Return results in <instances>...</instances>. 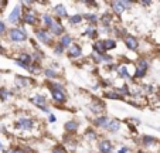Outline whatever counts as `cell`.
<instances>
[{
    "instance_id": "37",
    "label": "cell",
    "mask_w": 160,
    "mask_h": 153,
    "mask_svg": "<svg viewBox=\"0 0 160 153\" xmlns=\"http://www.w3.org/2000/svg\"><path fill=\"white\" fill-rule=\"evenodd\" d=\"M4 33H6V24L0 20V36H3Z\"/></svg>"
},
{
    "instance_id": "9",
    "label": "cell",
    "mask_w": 160,
    "mask_h": 153,
    "mask_svg": "<svg viewBox=\"0 0 160 153\" xmlns=\"http://www.w3.org/2000/svg\"><path fill=\"white\" fill-rule=\"evenodd\" d=\"M67 54H68L70 58H72V60L79 58L82 55V47L79 44H72L68 50H67Z\"/></svg>"
},
{
    "instance_id": "26",
    "label": "cell",
    "mask_w": 160,
    "mask_h": 153,
    "mask_svg": "<svg viewBox=\"0 0 160 153\" xmlns=\"http://www.w3.org/2000/svg\"><path fill=\"white\" fill-rule=\"evenodd\" d=\"M85 36L89 37V38H97V37H98V30L95 27H92V26H91V27L87 28V31H85Z\"/></svg>"
},
{
    "instance_id": "2",
    "label": "cell",
    "mask_w": 160,
    "mask_h": 153,
    "mask_svg": "<svg viewBox=\"0 0 160 153\" xmlns=\"http://www.w3.org/2000/svg\"><path fill=\"white\" fill-rule=\"evenodd\" d=\"M9 38L16 43L26 41L27 40V33H26L24 28H12L9 31Z\"/></svg>"
},
{
    "instance_id": "44",
    "label": "cell",
    "mask_w": 160,
    "mask_h": 153,
    "mask_svg": "<svg viewBox=\"0 0 160 153\" xmlns=\"http://www.w3.org/2000/svg\"><path fill=\"white\" fill-rule=\"evenodd\" d=\"M14 153H24L23 150H20V149H14Z\"/></svg>"
},
{
    "instance_id": "20",
    "label": "cell",
    "mask_w": 160,
    "mask_h": 153,
    "mask_svg": "<svg viewBox=\"0 0 160 153\" xmlns=\"http://www.w3.org/2000/svg\"><path fill=\"white\" fill-rule=\"evenodd\" d=\"M92 48H94L95 54H98V55L105 54V51H106L105 47H103V44H102V41H95L94 45H92Z\"/></svg>"
},
{
    "instance_id": "25",
    "label": "cell",
    "mask_w": 160,
    "mask_h": 153,
    "mask_svg": "<svg viewBox=\"0 0 160 153\" xmlns=\"http://www.w3.org/2000/svg\"><path fill=\"white\" fill-rule=\"evenodd\" d=\"M102 44H103V47H105L106 51H108V50H113V48L116 47V41H115V40H111V38L103 40Z\"/></svg>"
},
{
    "instance_id": "1",
    "label": "cell",
    "mask_w": 160,
    "mask_h": 153,
    "mask_svg": "<svg viewBox=\"0 0 160 153\" xmlns=\"http://www.w3.org/2000/svg\"><path fill=\"white\" fill-rule=\"evenodd\" d=\"M50 88V92H51V96L57 104H65L67 102V95L65 91H64V87L57 82H47Z\"/></svg>"
},
{
    "instance_id": "38",
    "label": "cell",
    "mask_w": 160,
    "mask_h": 153,
    "mask_svg": "<svg viewBox=\"0 0 160 153\" xmlns=\"http://www.w3.org/2000/svg\"><path fill=\"white\" fill-rule=\"evenodd\" d=\"M52 153H67V150L64 149L62 146H60V147H55L54 152H52Z\"/></svg>"
},
{
    "instance_id": "43",
    "label": "cell",
    "mask_w": 160,
    "mask_h": 153,
    "mask_svg": "<svg viewBox=\"0 0 160 153\" xmlns=\"http://www.w3.org/2000/svg\"><path fill=\"white\" fill-rule=\"evenodd\" d=\"M140 4H143V6H150V2H140Z\"/></svg>"
},
{
    "instance_id": "17",
    "label": "cell",
    "mask_w": 160,
    "mask_h": 153,
    "mask_svg": "<svg viewBox=\"0 0 160 153\" xmlns=\"http://www.w3.org/2000/svg\"><path fill=\"white\" fill-rule=\"evenodd\" d=\"M28 84H30V81H28V78L27 77H21V75H17L16 77V85H17L18 88H26V87H28Z\"/></svg>"
},
{
    "instance_id": "3",
    "label": "cell",
    "mask_w": 160,
    "mask_h": 153,
    "mask_svg": "<svg viewBox=\"0 0 160 153\" xmlns=\"http://www.w3.org/2000/svg\"><path fill=\"white\" fill-rule=\"evenodd\" d=\"M36 37L42 43V44H45V45H52V44H54L50 31L45 30V28H37V30H36Z\"/></svg>"
},
{
    "instance_id": "34",
    "label": "cell",
    "mask_w": 160,
    "mask_h": 153,
    "mask_svg": "<svg viewBox=\"0 0 160 153\" xmlns=\"http://www.w3.org/2000/svg\"><path fill=\"white\" fill-rule=\"evenodd\" d=\"M64 50H65V48H64L62 45L60 44V43H57V44L54 45V54L55 55H61L64 53Z\"/></svg>"
},
{
    "instance_id": "40",
    "label": "cell",
    "mask_w": 160,
    "mask_h": 153,
    "mask_svg": "<svg viewBox=\"0 0 160 153\" xmlns=\"http://www.w3.org/2000/svg\"><path fill=\"white\" fill-rule=\"evenodd\" d=\"M118 153H129V147H126V146L121 147V149H119V152H118Z\"/></svg>"
},
{
    "instance_id": "7",
    "label": "cell",
    "mask_w": 160,
    "mask_h": 153,
    "mask_svg": "<svg viewBox=\"0 0 160 153\" xmlns=\"http://www.w3.org/2000/svg\"><path fill=\"white\" fill-rule=\"evenodd\" d=\"M111 6L115 14H122L125 10L132 6V2H113V3H111Z\"/></svg>"
},
{
    "instance_id": "16",
    "label": "cell",
    "mask_w": 160,
    "mask_h": 153,
    "mask_svg": "<svg viewBox=\"0 0 160 153\" xmlns=\"http://www.w3.org/2000/svg\"><path fill=\"white\" fill-rule=\"evenodd\" d=\"M119 128H121V122H119L118 119H113V120H109V123H108V126H106L105 129L106 130H109V132H118L119 130Z\"/></svg>"
},
{
    "instance_id": "36",
    "label": "cell",
    "mask_w": 160,
    "mask_h": 153,
    "mask_svg": "<svg viewBox=\"0 0 160 153\" xmlns=\"http://www.w3.org/2000/svg\"><path fill=\"white\" fill-rule=\"evenodd\" d=\"M9 95H10V92H9V91H6L4 88H3L2 91H0V99H2V101H6L7 96H9Z\"/></svg>"
},
{
    "instance_id": "13",
    "label": "cell",
    "mask_w": 160,
    "mask_h": 153,
    "mask_svg": "<svg viewBox=\"0 0 160 153\" xmlns=\"http://www.w3.org/2000/svg\"><path fill=\"white\" fill-rule=\"evenodd\" d=\"M20 16H21V10H20V7L16 6L14 9L12 10V13H10V16H9V21H10L12 24L18 23V21H20Z\"/></svg>"
},
{
    "instance_id": "5",
    "label": "cell",
    "mask_w": 160,
    "mask_h": 153,
    "mask_svg": "<svg viewBox=\"0 0 160 153\" xmlns=\"http://www.w3.org/2000/svg\"><path fill=\"white\" fill-rule=\"evenodd\" d=\"M149 69V63L145 58H140L136 63V71H135V78H143Z\"/></svg>"
},
{
    "instance_id": "29",
    "label": "cell",
    "mask_w": 160,
    "mask_h": 153,
    "mask_svg": "<svg viewBox=\"0 0 160 153\" xmlns=\"http://www.w3.org/2000/svg\"><path fill=\"white\" fill-rule=\"evenodd\" d=\"M156 143V139L153 138V136H143V145L145 146H152V145H154Z\"/></svg>"
},
{
    "instance_id": "27",
    "label": "cell",
    "mask_w": 160,
    "mask_h": 153,
    "mask_svg": "<svg viewBox=\"0 0 160 153\" xmlns=\"http://www.w3.org/2000/svg\"><path fill=\"white\" fill-rule=\"evenodd\" d=\"M118 72H119V75H121L122 78H130V75H129V72H128V67L126 65H119Z\"/></svg>"
},
{
    "instance_id": "39",
    "label": "cell",
    "mask_w": 160,
    "mask_h": 153,
    "mask_svg": "<svg viewBox=\"0 0 160 153\" xmlns=\"http://www.w3.org/2000/svg\"><path fill=\"white\" fill-rule=\"evenodd\" d=\"M16 64H17V65H20V67H21V68H24V69H28V67H27V65H26V64H24V63H21V61H18V60H17V58H16Z\"/></svg>"
},
{
    "instance_id": "33",
    "label": "cell",
    "mask_w": 160,
    "mask_h": 153,
    "mask_svg": "<svg viewBox=\"0 0 160 153\" xmlns=\"http://www.w3.org/2000/svg\"><path fill=\"white\" fill-rule=\"evenodd\" d=\"M44 74L47 78H55V77H57V71H54L52 68H47L44 71Z\"/></svg>"
},
{
    "instance_id": "4",
    "label": "cell",
    "mask_w": 160,
    "mask_h": 153,
    "mask_svg": "<svg viewBox=\"0 0 160 153\" xmlns=\"http://www.w3.org/2000/svg\"><path fill=\"white\" fill-rule=\"evenodd\" d=\"M30 101H31V104H33V105H36L37 108H40L41 111H44L45 114H50V109H48V106H47V99H45L44 95L37 94V95H34Z\"/></svg>"
},
{
    "instance_id": "47",
    "label": "cell",
    "mask_w": 160,
    "mask_h": 153,
    "mask_svg": "<svg viewBox=\"0 0 160 153\" xmlns=\"http://www.w3.org/2000/svg\"><path fill=\"white\" fill-rule=\"evenodd\" d=\"M138 153H148V152H143V150H139V152H138Z\"/></svg>"
},
{
    "instance_id": "24",
    "label": "cell",
    "mask_w": 160,
    "mask_h": 153,
    "mask_svg": "<svg viewBox=\"0 0 160 153\" xmlns=\"http://www.w3.org/2000/svg\"><path fill=\"white\" fill-rule=\"evenodd\" d=\"M17 60L21 61V63H24L27 67H30V64H31V55L27 54V53H21L20 57H18Z\"/></svg>"
},
{
    "instance_id": "21",
    "label": "cell",
    "mask_w": 160,
    "mask_h": 153,
    "mask_svg": "<svg viewBox=\"0 0 160 153\" xmlns=\"http://www.w3.org/2000/svg\"><path fill=\"white\" fill-rule=\"evenodd\" d=\"M111 21H112V14H109V13H105V14L101 16V23H102V26H103L105 28L109 27Z\"/></svg>"
},
{
    "instance_id": "32",
    "label": "cell",
    "mask_w": 160,
    "mask_h": 153,
    "mask_svg": "<svg viewBox=\"0 0 160 153\" xmlns=\"http://www.w3.org/2000/svg\"><path fill=\"white\" fill-rule=\"evenodd\" d=\"M115 91H116V92H118L121 96H123V95H129V94H130L129 87H128V85H123L122 88H119V89H115Z\"/></svg>"
},
{
    "instance_id": "23",
    "label": "cell",
    "mask_w": 160,
    "mask_h": 153,
    "mask_svg": "<svg viewBox=\"0 0 160 153\" xmlns=\"http://www.w3.org/2000/svg\"><path fill=\"white\" fill-rule=\"evenodd\" d=\"M103 96H105V98H109V99H119V101H122V99H123V96H121V95H119V94L116 92L115 89H113V91H108V92H105V94H103Z\"/></svg>"
},
{
    "instance_id": "42",
    "label": "cell",
    "mask_w": 160,
    "mask_h": 153,
    "mask_svg": "<svg viewBox=\"0 0 160 153\" xmlns=\"http://www.w3.org/2000/svg\"><path fill=\"white\" fill-rule=\"evenodd\" d=\"M145 91H146V92H152V91H153V88H152L150 85H145Z\"/></svg>"
},
{
    "instance_id": "46",
    "label": "cell",
    "mask_w": 160,
    "mask_h": 153,
    "mask_svg": "<svg viewBox=\"0 0 160 153\" xmlns=\"http://www.w3.org/2000/svg\"><path fill=\"white\" fill-rule=\"evenodd\" d=\"M0 53H4V48L3 47H0Z\"/></svg>"
},
{
    "instance_id": "30",
    "label": "cell",
    "mask_w": 160,
    "mask_h": 153,
    "mask_svg": "<svg viewBox=\"0 0 160 153\" xmlns=\"http://www.w3.org/2000/svg\"><path fill=\"white\" fill-rule=\"evenodd\" d=\"M85 138H87L88 140H94V139H97V132H95L94 129H88L87 132H85Z\"/></svg>"
},
{
    "instance_id": "15",
    "label": "cell",
    "mask_w": 160,
    "mask_h": 153,
    "mask_svg": "<svg viewBox=\"0 0 160 153\" xmlns=\"http://www.w3.org/2000/svg\"><path fill=\"white\" fill-rule=\"evenodd\" d=\"M108 123H109V118L105 116V115H101L99 118H97V119L94 120L95 126H98V128H103V129L108 126Z\"/></svg>"
},
{
    "instance_id": "22",
    "label": "cell",
    "mask_w": 160,
    "mask_h": 153,
    "mask_svg": "<svg viewBox=\"0 0 160 153\" xmlns=\"http://www.w3.org/2000/svg\"><path fill=\"white\" fill-rule=\"evenodd\" d=\"M54 23V18L51 17L50 14H42V24L45 26V30H48L51 27V24Z\"/></svg>"
},
{
    "instance_id": "41",
    "label": "cell",
    "mask_w": 160,
    "mask_h": 153,
    "mask_svg": "<svg viewBox=\"0 0 160 153\" xmlns=\"http://www.w3.org/2000/svg\"><path fill=\"white\" fill-rule=\"evenodd\" d=\"M48 120H50V122H55V116H54V115H52V114H50L48 115Z\"/></svg>"
},
{
    "instance_id": "14",
    "label": "cell",
    "mask_w": 160,
    "mask_h": 153,
    "mask_svg": "<svg viewBox=\"0 0 160 153\" xmlns=\"http://www.w3.org/2000/svg\"><path fill=\"white\" fill-rule=\"evenodd\" d=\"M60 44L62 45L64 48H67V50H68V48L72 45V37H71L70 34H62V36H61V38H60Z\"/></svg>"
},
{
    "instance_id": "45",
    "label": "cell",
    "mask_w": 160,
    "mask_h": 153,
    "mask_svg": "<svg viewBox=\"0 0 160 153\" xmlns=\"http://www.w3.org/2000/svg\"><path fill=\"white\" fill-rule=\"evenodd\" d=\"M0 150H3V143L0 142Z\"/></svg>"
},
{
    "instance_id": "28",
    "label": "cell",
    "mask_w": 160,
    "mask_h": 153,
    "mask_svg": "<svg viewBox=\"0 0 160 153\" xmlns=\"http://www.w3.org/2000/svg\"><path fill=\"white\" fill-rule=\"evenodd\" d=\"M68 21H70V24H72V26H75V24H79V23L82 21V16H81V14L71 16V17L68 18Z\"/></svg>"
},
{
    "instance_id": "12",
    "label": "cell",
    "mask_w": 160,
    "mask_h": 153,
    "mask_svg": "<svg viewBox=\"0 0 160 153\" xmlns=\"http://www.w3.org/2000/svg\"><path fill=\"white\" fill-rule=\"evenodd\" d=\"M113 146H112V142L108 139H103L99 142V152L101 153H112Z\"/></svg>"
},
{
    "instance_id": "35",
    "label": "cell",
    "mask_w": 160,
    "mask_h": 153,
    "mask_svg": "<svg viewBox=\"0 0 160 153\" xmlns=\"http://www.w3.org/2000/svg\"><path fill=\"white\" fill-rule=\"evenodd\" d=\"M28 71L31 72H40V64L38 63H33L31 67H28Z\"/></svg>"
},
{
    "instance_id": "10",
    "label": "cell",
    "mask_w": 160,
    "mask_h": 153,
    "mask_svg": "<svg viewBox=\"0 0 160 153\" xmlns=\"http://www.w3.org/2000/svg\"><path fill=\"white\" fill-rule=\"evenodd\" d=\"M23 23L30 24V26L37 24V23H38V18H37L36 13H33L31 10H26L24 14H23Z\"/></svg>"
},
{
    "instance_id": "6",
    "label": "cell",
    "mask_w": 160,
    "mask_h": 153,
    "mask_svg": "<svg viewBox=\"0 0 160 153\" xmlns=\"http://www.w3.org/2000/svg\"><path fill=\"white\" fill-rule=\"evenodd\" d=\"M16 128L21 130H31L34 128V120L30 118H21L16 122Z\"/></svg>"
},
{
    "instance_id": "18",
    "label": "cell",
    "mask_w": 160,
    "mask_h": 153,
    "mask_svg": "<svg viewBox=\"0 0 160 153\" xmlns=\"http://www.w3.org/2000/svg\"><path fill=\"white\" fill-rule=\"evenodd\" d=\"M54 13L57 14L58 18H64V17H68V13H67L65 7L62 6V4H58V6L54 7Z\"/></svg>"
},
{
    "instance_id": "31",
    "label": "cell",
    "mask_w": 160,
    "mask_h": 153,
    "mask_svg": "<svg viewBox=\"0 0 160 153\" xmlns=\"http://www.w3.org/2000/svg\"><path fill=\"white\" fill-rule=\"evenodd\" d=\"M82 18H87L88 21H91V23H97V21H98V16L97 14H91V13L84 14V16H82Z\"/></svg>"
},
{
    "instance_id": "19",
    "label": "cell",
    "mask_w": 160,
    "mask_h": 153,
    "mask_svg": "<svg viewBox=\"0 0 160 153\" xmlns=\"http://www.w3.org/2000/svg\"><path fill=\"white\" fill-rule=\"evenodd\" d=\"M78 122L77 120H70V122H67L65 123V130L67 132H70V133H74L78 130Z\"/></svg>"
},
{
    "instance_id": "11",
    "label": "cell",
    "mask_w": 160,
    "mask_h": 153,
    "mask_svg": "<svg viewBox=\"0 0 160 153\" xmlns=\"http://www.w3.org/2000/svg\"><path fill=\"white\" fill-rule=\"evenodd\" d=\"M50 34H54V36H62L64 34V26L61 24L60 20H54V23L51 24V27L48 28Z\"/></svg>"
},
{
    "instance_id": "8",
    "label": "cell",
    "mask_w": 160,
    "mask_h": 153,
    "mask_svg": "<svg viewBox=\"0 0 160 153\" xmlns=\"http://www.w3.org/2000/svg\"><path fill=\"white\" fill-rule=\"evenodd\" d=\"M123 41H125V45H126L129 50H132V51H136L138 48H139V41H138V38H136L135 36L128 34V36L123 37Z\"/></svg>"
}]
</instances>
